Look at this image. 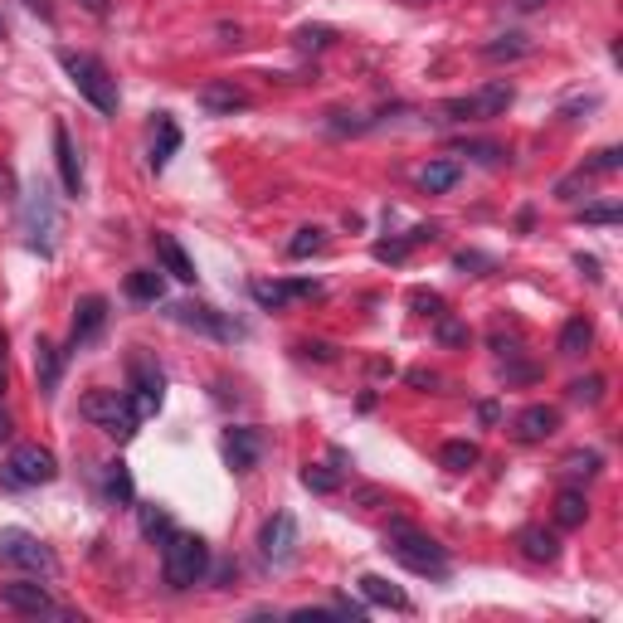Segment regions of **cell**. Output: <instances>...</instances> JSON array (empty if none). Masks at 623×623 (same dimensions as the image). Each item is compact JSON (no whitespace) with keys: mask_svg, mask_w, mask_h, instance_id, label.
Segmentation results:
<instances>
[{"mask_svg":"<svg viewBox=\"0 0 623 623\" xmlns=\"http://www.w3.org/2000/svg\"><path fill=\"white\" fill-rule=\"evenodd\" d=\"M385 550L400 560L404 570H414V575H429V580H448V550L429 536V531H419V526H409V521H390V531H385Z\"/></svg>","mask_w":623,"mask_h":623,"instance_id":"6da1fadb","label":"cell"},{"mask_svg":"<svg viewBox=\"0 0 623 623\" xmlns=\"http://www.w3.org/2000/svg\"><path fill=\"white\" fill-rule=\"evenodd\" d=\"M78 414H83L88 424H98V429L117 443H127L137 434V424H142V409H137V400H132L127 390H88V395L78 400Z\"/></svg>","mask_w":623,"mask_h":623,"instance_id":"7a4b0ae2","label":"cell"},{"mask_svg":"<svg viewBox=\"0 0 623 623\" xmlns=\"http://www.w3.org/2000/svg\"><path fill=\"white\" fill-rule=\"evenodd\" d=\"M210 570V546L190 531H171L161 541V580L171 589H195Z\"/></svg>","mask_w":623,"mask_h":623,"instance_id":"3957f363","label":"cell"},{"mask_svg":"<svg viewBox=\"0 0 623 623\" xmlns=\"http://www.w3.org/2000/svg\"><path fill=\"white\" fill-rule=\"evenodd\" d=\"M59 64H64L69 83L78 88V98H88L103 117L117 112V103H122V98H117V78L108 74L103 59H93V54H74V49H59Z\"/></svg>","mask_w":623,"mask_h":623,"instance_id":"277c9868","label":"cell"},{"mask_svg":"<svg viewBox=\"0 0 623 623\" xmlns=\"http://www.w3.org/2000/svg\"><path fill=\"white\" fill-rule=\"evenodd\" d=\"M20 234L39 258H54V239H59V210H54V195L44 185H30L25 200H20Z\"/></svg>","mask_w":623,"mask_h":623,"instance_id":"5b68a950","label":"cell"},{"mask_svg":"<svg viewBox=\"0 0 623 623\" xmlns=\"http://www.w3.org/2000/svg\"><path fill=\"white\" fill-rule=\"evenodd\" d=\"M516 88L507 78H492V83H482L477 93H463V98H448L443 103V117L448 122H492V117H502V112L512 108Z\"/></svg>","mask_w":623,"mask_h":623,"instance_id":"8992f818","label":"cell"},{"mask_svg":"<svg viewBox=\"0 0 623 623\" xmlns=\"http://www.w3.org/2000/svg\"><path fill=\"white\" fill-rule=\"evenodd\" d=\"M54 477H59L54 453L39 448V443H20V448H10V458H5V468H0V487L20 492V487H44V482H54Z\"/></svg>","mask_w":623,"mask_h":623,"instance_id":"52a82bcc","label":"cell"},{"mask_svg":"<svg viewBox=\"0 0 623 623\" xmlns=\"http://www.w3.org/2000/svg\"><path fill=\"white\" fill-rule=\"evenodd\" d=\"M0 565H15V570H30V575H54L59 570L54 550L25 526H0Z\"/></svg>","mask_w":623,"mask_h":623,"instance_id":"ba28073f","label":"cell"},{"mask_svg":"<svg viewBox=\"0 0 623 623\" xmlns=\"http://www.w3.org/2000/svg\"><path fill=\"white\" fill-rule=\"evenodd\" d=\"M127 390H132V400H137L142 414H156L161 400H166V370L156 366L142 346L127 351Z\"/></svg>","mask_w":623,"mask_h":623,"instance_id":"9c48e42d","label":"cell"},{"mask_svg":"<svg viewBox=\"0 0 623 623\" xmlns=\"http://www.w3.org/2000/svg\"><path fill=\"white\" fill-rule=\"evenodd\" d=\"M297 546H302V536H297L293 512H273L263 521V531H258V555H263V565L288 570L297 560Z\"/></svg>","mask_w":623,"mask_h":623,"instance_id":"30bf717a","label":"cell"},{"mask_svg":"<svg viewBox=\"0 0 623 623\" xmlns=\"http://www.w3.org/2000/svg\"><path fill=\"white\" fill-rule=\"evenodd\" d=\"M171 317H176L181 327H190V331H205V336H215V341H239V336H244V327H239V322H229L224 312L205 307V302H176V307H171Z\"/></svg>","mask_w":623,"mask_h":623,"instance_id":"8fae6325","label":"cell"},{"mask_svg":"<svg viewBox=\"0 0 623 623\" xmlns=\"http://www.w3.org/2000/svg\"><path fill=\"white\" fill-rule=\"evenodd\" d=\"M249 293H254L258 307H268V312H283L288 302H297V297H317V283L312 278H258V283H249Z\"/></svg>","mask_w":623,"mask_h":623,"instance_id":"7c38bea8","label":"cell"},{"mask_svg":"<svg viewBox=\"0 0 623 623\" xmlns=\"http://www.w3.org/2000/svg\"><path fill=\"white\" fill-rule=\"evenodd\" d=\"M0 604L15 609V614H59V604L49 599V589L35 585V580H10V585H0Z\"/></svg>","mask_w":623,"mask_h":623,"instance_id":"4fadbf2b","label":"cell"},{"mask_svg":"<svg viewBox=\"0 0 623 623\" xmlns=\"http://www.w3.org/2000/svg\"><path fill=\"white\" fill-rule=\"evenodd\" d=\"M108 327V297H98V293H88V297H78V307H74V331H69V351H78V346H88L98 331Z\"/></svg>","mask_w":623,"mask_h":623,"instance_id":"5bb4252c","label":"cell"},{"mask_svg":"<svg viewBox=\"0 0 623 623\" xmlns=\"http://www.w3.org/2000/svg\"><path fill=\"white\" fill-rule=\"evenodd\" d=\"M258 458H263V434L258 429H229L224 434V463L234 473H254Z\"/></svg>","mask_w":623,"mask_h":623,"instance_id":"9a60e30c","label":"cell"},{"mask_svg":"<svg viewBox=\"0 0 623 623\" xmlns=\"http://www.w3.org/2000/svg\"><path fill=\"white\" fill-rule=\"evenodd\" d=\"M555 429H560V409H550V404H526L512 419V434L521 443H541V439H550Z\"/></svg>","mask_w":623,"mask_h":623,"instance_id":"2e32d148","label":"cell"},{"mask_svg":"<svg viewBox=\"0 0 623 623\" xmlns=\"http://www.w3.org/2000/svg\"><path fill=\"white\" fill-rule=\"evenodd\" d=\"M54 161H59V181H64V190L78 200V195H83V161H78V147H74V137H69L64 122H54Z\"/></svg>","mask_w":623,"mask_h":623,"instance_id":"e0dca14e","label":"cell"},{"mask_svg":"<svg viewBox=\"0 0 623 623\" xmlns=\"http://www.w3.org/2000/svg\"><path fill=\"white\" fill-rule=\"evenodd\" d=\"M195 103L210 112V117H234V112L249 108V93L234 88V83H224V78H215V83H205V88L195 93Z\"/></svg>","mask_w":623,"mask_h":623,"instance_id":"ac0fdd59","label":"cell"},{"mask_svg":"<svg viewBox=\"0 0 623 623\" xmlns=\"http://www.w3.org/2000/svg\"><path fill=\"white\" fill-rule=\"evenodd\" d=\"M181 151V127H176V117L171 112H156V127H151V171H166L171 166V156Z\"/></svg>","mask_w":623,"mask_h":623,"instance_id":"d6986e66","label":"cell"},{"mask_svg":"<svg viewBox=\"0 0 623 623\" xmlns=\"http://www.w3.org/2000/svg\"><path fill=\"white\" fill-rule=\"evenodd\" d=\"M35 375H39L44 400H54V395H59V375H64V351H59L49 336H39L35 341Z\"/></svg>","mask_w":623,"mask_h":623,"instance_id":"ffe728a7","label":"cell"},{"mask_svg":"<svg viewBox=\"0 0 623 623\" xmlns=\"http://www.w3.org/2000/svg\"><path fill=\"white\" fill-rule=\"evenodd\" d=\"M356 589H361V599H366V604L395 609V614H414V599H409L404 589H395L390 580H380V575H361V580H356Z\"/></svg>","mask_w":623,"mask_h":623,"instance_id":"44dd1931","label":"cell"},{"mask_svg":"<svg viewBox=\"0 0 623 623\" xmlns=\"http://www.w3.org/2000/svg\"><path fill=\"white\" fill-rule=\"evenodd\" d=\"M151 244H156V258H161V268H166L171 278H181V283H195V278H200V273H195V258L181 249L176 234H156Z\"/></svg>","mask_w":623,"mask_h":623,"instance_id":"7402d4cb","label":"cell"},{"mask_svg":"<svg viewBox=\"0 0 623 623\" xmlns=\"http://www.w3.org/2000/svg\"><path fill=\"white\" fill-rule=\"evenodd\" d=\"M516 546H521L526 560H536V565H550V560L560 555V541L550 536L546 526H521V531H516Z\"/></svg>","mask_w":623,"mask_h":623,"instance_id":"603a6c76","label":"cell"},{"mask_svg":"<svg viewBox=\"0 0 623 623\" xmlns=\"http://www.w3.org/2000/svg\"><path fill=\"white\" fill-rule=\"evenodd\" d=\"M458 181H463V166L448 161V156H443V161H429V166L419 171V185H424L429 195H443V190H453Z\"/></svg>","mask_w":623,"mask_h":623,"instance_id":"cb8c5ba5","label":"cell"},{"mask_svg":"<svg viewBox=\"0 0 623 623\" xmlns=\"http://www.w3.org/2000/svg\"><path fill=\"white\" fill-rule=\"evenodd\" d=\"M531 54V39L526 35H497V39H487L482 44V59H492V64H512V59H526Z\"/></svg>","mask_w":623,"mask_h":623,"instance_id":"d4e9b609","label":"cell"},{"mask_svg":"<svg viewBox=\"0 0 623 623\" xmlns=\"http://www.w3.org/2000/svg\"><path fill=\"white\" fill-rule=\"evenodd\" d=\"M127 297L132 302H161L166 297V278L156 268H137V273H127Z\"/></svg>","mask_w":623,"mask_h":623,"instance_id":"484cf974","label":"cell"},{"mask_svg":"<svg viewBox=\"0 0 623 623\" xmlns=\"http://www.w3.org/2000/svg\"><path fill=\"white\" fill-rule=\"evenodd\" d=\"M477 458H482V453H477V443H473V439H448V443L439 448V463L448 468V473H468Z\"/></svg>","mask_w":623,"mask_h":623,"instance_id":"4316f807","label":"cell"},{"mask_svg":"<svg viewBox=\"0 0 623 623\" xmlns=\"http://www.w3.org/2000/svg\"><path fill=\"white\" fill-rule=\"evenodd\" d=\"M589 341H594V322H589V317H570V322L560 327V356H580Z\"/></svg>","mask_w":623,"mask_h":623,"instance_id":"83f0119b","label":"cell"},{"mask_svg":"<svg viewBox=\"0 0 623 623\" xmlns=\"http://www.w3.org/2000/svg\"><path fill=\"white\" fill-rule=\"evenodd\" d=\"M585 516H589V502H585V492H560V497H555V521H560L565 531H575V526H585Z\"/></svg>","mask_w":623,"mask_h":623,"instance_id":"f1b7e54d","label":"cell"},{"mask_svg":"<svg viewBox=\"0 0 623 623\" xmlns=\"http://www.w3.org/2000/svg\"><path fill=\"white\" fill-rule=\"evenodd\" d=\"M327 249V229H317V224H307V229H297L293 239H288V258H312Z\"/></svg>","mask_w":623,"mask_h":623,"instance_id":"f546056e","label":"cell"},{"mask_svg":"<svg viewBox=\"0 0 623 623\" xmlns=\"http://www.w3.org/2000/svg\"><path fill=\"white\" fill-rule=\"evenodd\" d=\"M302 487L327 497V492H336V487H341V473H336V468H322V463H307V468H302Z\"/></svg>","mask_w":623,"mask_h":623,"instance_id":"4dcf8cb0","label":"cell"},{"mask_svg":"<svg viewBox=\"0 0 623 623\" xmlns=\"http://www.w3.org/2000/svg\"><path fill=\"white\" fill-rule=\"evenodd\" d=\"M565 395H570V404H589V409H594V404L604 400V375H585V380H570V390H565Z\"/></svg>","mask_w":623,"mask_h":623,"instance_id":"1f68e13d","label":"cell"},{"mask_svg":"<svg viewBox=\"0 0 623 623\" xmlns=\"http://www.w3.org/2000/svg\"><path fill=\"white\" fill-rule=\"evenodd\" d=\"M108 497L112 502H132V473H127V463H108Z\"/></svg>","mask_w":623,"mask_h":623,"instance_id":"d6a6232c","label":"cell"},{"mask_svg":"<svg viewBox=\"0 0 623 623\" xmlns=\"http://www.w3.org/2000/svg\"><path fill=\"white\" fill-rule=\"evenodd\" d=\"M176 526H171V516L161 512V507H142V536L147 541H166Z\"/></svg>","mask_w":623,"mask_h":623,"instance_id":"836d02e7","label":"cell"},{"mask_svg":"<svg viewBox=\"0 0 623 623\" xmlns=\"http://www.w3.org/2000/svg\"><path fill=\"white\" fill-rule=\"evenodd\" d=\"M599 463H604V458H599L594 448H575V453L565 458V473L570 477H594L599 473Z\"/></svg>","mask_w":623,"mask_h":623,"instance_id":"e575fe53","label":"cell"},{"mask_svg":"<svg viewBox=\"0 0 623 623\" xmlns=\"http://www.w3.org/2000/svg\"><path fill=\"white\" fill-rule=\"evenodd\" d=\"M619 166H623V147H604V151L589 156L585 176H609V171H619Z\"/></svg>","mask_w":623,"mask_h":623,"instance_id":"d590c367","label":"cell"},{"mask_svg":"<svg viewBox=\"0 0 623 623\" xmlns=\"http://www.w3.org/2000/svg\"><path fill=\"white\" fill-rule=\"evenodd\" d=\"M331 39H336V30H327V25H302V30H297V49L312 54V49H327Z\"/></svg>","mask_w":623,"mask_h":623,"instance_id":"8d00e7d4","label":"cell"},{"mask_svg":"<svg viewBox=\"0 0 623 623\" xmlns=\"http://www.w3.org/2000/svg\"><path fill=\"white\" fill-rule=\"evenodd\" d=\"M468 156H473V161H482V166H502V161H507V147H497V142H468Z\"/></svg>","mask_w":623,"mask_h":623,"instance_id":"74e56055","label":"cell"},{"mask_svg":"<svg viewBox=\"0 0 623 623\" xmlns=\"http://www.w3.org/2000/svg\"><path fill=\"white\" fill-rule=\"evenodd\" d=\"M439 341H443V346H463V341H468V327H463V322H453L448 312H439Z\"/></svg>","mask_w":623,"mask_h":623,"instance_id":"f35d334b","label":"cell"},{"mask_svg":"<svg viewBox=\"0 0 623 623\" xmlns=\"http://www.w3.org/2000/svg\"><path fill=\"white\" fill-rule=\"evenodd\" d=\"M580 190H589L585 171H575V176H565V181L555 185V200H565V205H570V200H580Z\"/></svg>","mask_w":623,"mask_h":623,"instance_id":"ab89813d","label":"cell"},{"mask_svg":"<svg viewBox=\"0 0 623 623\" xmlns=\"http://www.w3.org/2000/svg\"><path fill=\"white\" fill-rule=\"evenodd\" d=\"M580 220L585 224H619L623 210L619 205H589V210H580Z\"/></svg>","mask_w":623,"mask_h":623,"instance_id":"60d3db41","label":"cell"},{"mask_svg":"<svg viewBox=\"0 0 623 623\" xmlns=\"http://www.w3.org/2000/svg\"><path fill=\"white\" fill-rule=\"evenodd\" d=\"M375 258H380V263H404V258H409V244H404V239H390V244H375Z\"/></svg>","mask_w":623,"mask_h":623,"instance_id":"b9f144b4","label":"cell"},{"mask_svg":"<svg viewBox=\"0 0 623 623\" xmlns=\"http://www.w3.org/2000/svg\"><path fill=\"white\" fill-rule=\"evenodd\" d=\"M409 302H414V307H419L424 317H439V312H443V297H439V293H424V288L409 297Z\"/></svg>","mask_w":623,"mask_h":623,"instance_id":"7bdbcfd3","label":"cell"},{"mask_svg":"<svg viewBox=\"0 0 623 623\" xmlns=\"http://www.w3.org/2000/svg\"><path fill=\"white\" fill-rule=\"evenodd\" d=\"M453 263H458V268H492V263H487L482 254H468V249H463V254L453 258Z\"/></svg>","mask_w":623,"mask_h":623,"instance_id":"ee69618b","label":"cell"},{"mask_svg":"<svg viewBox=\"0 0 623 623\" xmlns=\"http://www.w3.org/2000/svg\"><path fill=\"white\" fill-rule=\"evenodd\" d=\"M409 385L424 390V385H439V375H434V370H409Z\"/></svg>","mask_w":623,"mask_h":623,"instance_id":"f6af8a7d","label":"cell"},{"mask_svg":"<svg viewBox=\"0 0 623 623\" xmlns=\"http://www.w3.org/2000/svg\"><path fill=\"white\" fill-rule=\"evenodd\" d=\"M477 419H482V424H497V404H492V400L477 404Z\"/></svg>","mask_w":623,"mask_h":623,"instance_id":"bcb514c9","label":"cell"},{"mask_svg":"<svg viewBox=\"0 0 623 623\" xmlns=\"http://www.w3.org/2000/svg\"><path fill=\"white\" fill-rule=\"evenodd\" d=\"M575 263L585 268V273H589V278H594V283H599V258H585V254H580V258H575Z\"/></svg>","mask_w":623,"mask_h":623,"instance_id":"7dc6e473","label":"cell"},{"mask_svg":"<svg viewBox=\"0 0 623 623\" xmlns=\"http://www.w3.org/2000/svg\"><path fill=\"white\" fill-rule=\"evenodd\" d=\"M78 5H83L88 15H103V10H108V0H78Z\"/></svg>","mask_w":623,"mask_h":623,"instance_id":"c3c4849f","label":"cell"},{"mask_svg":"<svg viewBox=\"0 0 623 623\" xmlns=\"http://www.w3.org/2000/svg\"><path fill=\"white\" fill-rule=\"evenodd\" d=\"M10 434H15V429H10V414H5V409H0V443L10 439Z\"/></svg>","mask_w":623,"mask_h":623,"instance_id":"681fc988","label":"cell"},{"mask_svg":"<svg viewBox=\"0 0 623 623\" xmlns=\"http://www.w3.org/2000/svg\"><path fill=\"white\" fill-rule=\"evenodd\" d=\"M516 10H541V5H550V0H512Z\"/></svg>","mask_w":623,"mask_h":623,"instance_id":"f907efd6","label":"cell"},{"mask_svg":"<svg viewBox=\"0 0 623 623\" xmlns=\"http://www.w3.org/2000/svg\"><path fill=\"white\" fill-rule=\"evenodd\" d=\"M30 10H39V15H49V0H25Z\"/></svg>","mask_w":623,"mask_h":623,"instance_id":"816d5d0a","label":"cell"},{"mask_svg":"<svg viewBox=\"0 0 623 623\" xmlns=\"http://www.w3.org/2000/svg\"><path fill=\"white\" fill-rule=\"evenodd\" d=\"M5 346H10V341H5V327H0V361H5Z\"/></svg>","mask_w":623,"mask_h":623,"instance_id":"f5cc1de1","label":"cell"},{"mask_svg":"<svg viewBox=\"0 0 623 623\" xmlns=\"http://www.w3.org/2000/svg\"><path fill=\"white\" fill-rule=\"evenodd\" d=\"M0 395H5V361H0Z\"/></svg>","mask_w":623,"mask_h":623,"instance_id":"db71d44e","label":"cell"},{"mask_svg":"<svg viewBox=\"0 0 623 623\" xmlns=\"http://www.w3.org/2000/svg\"><path fill=\"white\" fill-rule=\"evenodd\" d=\"M0 39H5V15H0Z\"/></svg>","mask_w":623,"mask_h":623,"instance_id":"11a10c76","label":"cell"}]
</instances>
